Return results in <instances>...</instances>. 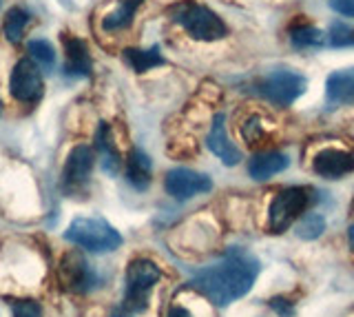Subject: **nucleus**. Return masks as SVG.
<instances>
[{
  "label": "nucleus",
  "mask_w": 354,
  "mask_h": 317,
  "mask_svg": "<svg viewBox=\"0 0 354 317\" xmlns=\"http://www.w3.org/2000/svg\"><path fill=\"white\" fill-rule=\"evenodd\" d=\"M31 20V14L27 12L25 7H11L9 12L5 14V36L11 40V42H20L22 40V34H25V29Z\"/></svg>",
  "instance_id": "412c9836"
},
{
  "label": "nucleus",
  "mask_w": 354,
  "mask_h": 317,
  "mask_svg": "<svg viewBox=\"0 0 354 317\" xmlns=\"http://www.w3.org/2000/svg\"><path fill=\"white\" fill-rule=\"evenodd\" d=\"M42 89H44V82H42V73L38 69V64L31 58L16 62V67L11 71V78H9V93L14 96L18 102L33 105L42 98Z\"/></svg>",
  "instance_id": "0eeeda50"
},
{
  "label": "nucleus",
  "mask_w": 354,
  "mask_h": 317,
  "mask_svg": "<svg viewBox=\"0 0 354 317\" xmlns=\"http://www.w3.org/2000/svg\"><path fill=\"white\" fill-rule=\"evenodd\" d=\"M261 271L259 260L241 248H232L217 264L195 273L191 287L215 306H228L248 295Z\"/></svg>",
  "instance_id": "f257e3e1"
},
{
  "label": "nucleus",
  "mask_w": 354,
  "mask_h": 317,
  "mask_svg": "<svg viewBox=\"0 0 354 317\" xmlns=\"http://www.w3.org/2000/svg\"><path fill=\"white\" fill-rule=\"evenodd\" d=\"M352 211H354V204H352Z\"/></svg>",
  "instance_id": "7c9ffc66"
},
{
  "label": "nucleus",
  "mask_w": 354,
  "mask_h": 317,
  "mask_svg": "<svg viewBox=\"0 0 354 317\" xmlns=\"http://www.w3.org/2000/svg\"><path fill=\"white\" fill-rule=\"evenodd\" d=\"M324 31L313 27V25H297L290 31V42L297 49H313V47H321L324 45Z\"/></svg>",
  "instance_id": "4be33fe9"
},
{
  "label": "nucleus",
  "mask_w": 354,
  "mask_h": 317,
  "mask_svg": "<svg viewBox=\"0 0 354 317\" xmlns=\"http://www.w3.org/2000/svg\"><path fill=\"white\" fill-rule=\"evenodd\" d=\"M66 242L80 246L91 253H109L122 246V235L104 217H75L64 231Z\"/></svg>",
  "instance_id": "f03ea898"
},
{
  "label": "nucleus",
  "mask_w": 354,
  "mask_h": 317,
  "mask_svg": "<svg viewBox=\"0 0 354 317\" xmlns=\"http://www.w3.org/2000/svg\"><path fill=\"white\" fill-rule=\"evenodd\" d=\"M164 189L166 193L171 195L173 200H191L199 193H208L213 189V180L204 173H197L193 169H184V167H177V169H171L166 173L164 178Z\"/></svg>",
  "instance_id": "6e6552de"
},
{
  "label": "nucleus",
  "mask_w": 354,
  "mask_h": 317,
  "mask_svg": "<svg viewBox=\"0 0 354 317\" xmlns=\"http://www.w3.org/2000/svg\"><path fill=\"white\" fill-rule=\"evenodd\" d=\"M91 169H93V149L86 145L73 147L69 158L64 162L62 187L66 191H77L82 184H86L88 176H91Z\"/></svg>",
  "instance_id": "1a4fd4ad"
},
{
  "label": "nucleus",
  "mask_w": 354,
  "mask_h": 317,
  "mask_svg": "<svg viewBox=\"0 0 354 317\" xmlns=\"http://www.w3.org/2000/svg\"><path fill=\"white\" fill-rule=\"evenodd\" d=\"M11 313H14V317H40L42 309L38 302L22 300V302H11Z\"/></svg>",
  "instance_id": "a878e982"
},
{
  "label": "nucleus",
  "mask_w": 354,
  "mask_h": 317,
  "mask_svg": "<svg viewBox=\"0 0 354 317\" xmlns=\"http://www.w3.org/2000/svg\"><path fill=\"white\" fill-rule=\"evenodd\" d=\"M290 160H288L286 153L281 151H266V153H257L250 162H248V176L252 180H270L277 173H281L288 169Z\"/></svg>",
  "instance_id": "2eb2a0df"
},
{
  "label": "nucleus",
  "mask_w": 354,
  "mask_h": 317,
  "mask_svg": "<svg viewBox=\"0 0 354 317\" xmlns=\"http://www.w3.org/2000/svg\"><path fill=\"white\" fill-rule=\"evenodd\" d=\"M348 242H350V248L354 253V224H350V228H348Z\"/></svg>",
  "instance_id": "c756f323"
},
{
  "label": "nucleus",
  "mask_w": 354,
  "mask_h": 317,
  "mask_svg": "<svg viewBox=\"0 0 354 317\" xmlns=\"http://www.w3.org/2000/svg\"><path fill=\"white\" fill-rule=\"evenodd\" d=\"M306 78L292 69H274L259 84V93L277 107H290L306 93Z\"/></svg>",
  "instance_id": "423d86ee"
},
{
  "label": "nucleus",
  "mask_w": 354,
  "mask_h": 317,
  "mask_svg": "<svg viewBox=\"0 0 354 317\" xmlns=\"http://www.w3.org/2000/svg\"><path fill=\"white\" fill-rule=\"evenodd\" d=\"M95 149L102 153V167L106 173H118L120 169V153L113 145V140H111V131H109V125H100L97 134H95Z\"/></svg>",
  "instance_id": "a211bd4d"
},
{
  "label": "nucleus",
  "mask_w": 354,
  "mask_h": 317,
  "mask_svg": "<svg viewBox=\"0 0 354 317\" xmlns=\"http://www.w3.org/2000/svg\"><path fill=\"white\" fill-rule=\"evenodd\" d=\"M62 45H64V56H66L64 73L69 75V78H88V75H91V56H88L84 40L75 36H64Z\"/></svg>",
  "instance_id": "4468645a"
},
{
  "label": "nucleus",
  "mask_w": 354,
  "mask_h": 317,
  "mask_svg": "<svg viewBox=\"0 0 354 317\" xmlns=\"http://www.w3.org/2000/svg\"><path fill=\"white\" fill-rule=\"evenodd\" d=\"M326 102H328V109L354 105V67L341 69V71H335L328 75Z\"/></svg>",
  "instance_id": "f8f14e48"
},
{
  "label": "nucleus",
  "mask_w": 354,
  "mask_h": 317,
  "mask_svg": "<svg viewBox=\"0 0 354 317\" xmlns=\"http://www.w3.org/2000/svg\"><path fill=\"white\" fill-rule=\"evenodd\" d=\"M27 51H29V58L38 64L40 71H53L55 69V49L49 40L44 38H36V40H29L27 42Z\"/></svg>",
  "instance_id": "aec40b11"
},
{
  "label": "nucleus",
  "mask_w": 354,
  "mask_h": 317,
  "mask_svg": "<svg viewBox=\"0 0 354 317\" xmlns=\"http://www.w3.org/2000/svg\"><path fill=\"white\" fill-rule=\"evenodd\" d=\"M206 145L208 149L215 153V156L224 162L226 167H235L239 165L241 160V153L239 149L232 145V140L228 138V131H226V116L224 114H217L213 125H210L208 131V138H206Z\"/></svg>",
  "instance_id": "9b49d317"
},
{
  "label": "nucleus",
  "mask_w": 354,
  "mask_h": 317,
  "mask_svg": "<svg viewBox=\"0 0 354 317\" xmlns=\"http://www.w3.org/2000/svg\"><path fill=\"white\" fill-rule=\"evenodd\" d=\"M169 14L175 23L195 40L213 42V40H221L228 34V27L224 25V20H221L213 9L191 3V0L173 5Z\"/></svg>",
  "instance_id": "7ed1b4c3"
},
{
  "label": "nucleus",
  "mask_w": 354,
  "mask_h": 317,
  "mask_svg": "<svg viewBox=\"0 0 354 317\" xmlns=\"http://www.w3.org/2000/svg\"><path fill=\"white\" fill-rule=\"evenodd\" d=\"M328 5L335 9L337 14L346 18H354V0H328Z\"/></svg>",
  "instance_id": "cd10ccee"
},
{
  "label": "nucleus",
  "mask_w": 354,
  "mask_h": 317,
  "mask_svg": "<svg viewBox=\"0 0 354 317\" xmlns=\"http://www.w3.org/2000/svg\"><path fill=\"white\" fill-rule=\"evenodd\" d=\"M124 62L136 73H144L153 67H162L164 58L160 53V47H151V49H127L124 51Z\"/></svg>",
  "instance_id": "f3484780"
},
{
  "label": "nucleus",
  "mask_w": 354,
  "mask_h": 317,
  "mask_svg": "<svg viewBox=\"0 0 354 317\" xmlns=\"http://www.w3.org/2000/svg\"><path fill=\"white\" fill-rule=\"evenodd\" d=\"M142 3L144 0H122L115 12H111L102 18V29L104 31H120V29L129 27Z\"/></svg>",
  "instance_id": "6ab92c4d"
},
{
  "label": "nucleus",
  "mask_w": 354,
  "mask_h": 317,
  "mask_svg": "<svg viewBox=\"0 0 354 317\" xmlns=\"http://www.w3.org/2000/svg\"><path fill=\"white\" fill-rule=\"evenodd\" d=\"M60 280L71 291H86L95 282V273L88 269L86 260L77 253L64 255L60 264Z\"/></svg>",
  "instance_id": "ddd939ff"
},
{
  "label": "nucleus",
  "mask_w": 354,
  "mask_h": 317,
  "mask_svg": "<svg viewBox=\"0 0 354 317\" xmlns=\"http://www.w3.org/2000/svg\"><path fill=\"white\" fill-rule=\"evenodd\" d=\"M241 134H243V138H246L248 145H261V142H266V138H268V134H266V129H263L261 120L257 116H252V118L246 120Z\"/></svg>",
  "instance_id": "393cba45"
},
{
  "label": "nucleus",
  "mask_w": 354,
  "mask_h": 317,
  "mask_svg": "<svg viewBox=\"0 0 354 317\" xmlns=\"http://www.w3.org/2000/svg\"><path fill=\"white\" fill-rule=\"evenodd\" d=\"M151 171H153V165H151L149 153H144L142 149H133L129 153V162H127V180L131 187L138 191L149 189Z\"/></svg>",
  "instance_id": "dca6fc26"
},
{
  "label": "nucleus",
  "mask_w": 354,
  "mask_h": 317,
  "mask_svg": "<svg viewBox=\"0 0 354 317\" xmlns=\"http://www.w3.org/2000/svg\"><path fill=\"white\" fill-rule=\"evenodd\" d=\"M313 169L326 180H341L354 171V156L343 149H324L315 156Z\"/></svg>",
  "instance_id": "9d476101"
},
{
  "label": "nucleus",
  "mask_w": 354,
  "mask_h": 317,
  "mask_svg": "<svg viewBox=\"0 0 354 317\" xmlns=\"http://www.w3.org/2000/svg\"><path fill=\"white\" fill-rule=\"evenodd\" d=\"M328 42L330 47H354V27L346 25V23H335L330 27L328 34Z\"/></svg>",
  "instance_id": "b1692460"
},
{
  "label": "nucleus",
  "mask_w": 354,
  "mask_h": 317,
  "mask_svg": "<svg viewBox=\"0 0 354 317\" xmlns=\"http://www.w3.org/2000/svg\"><path fill=\"white\" fill-rule=\"evenodd\" d=\"M315 202V189L310 187H286L272 198L268 209V231L283 233L288 231L297 217H301L310 204Z\"/></svg>",
  "instance_id": "20e7f679"
},
{
  "label": "nucleus",
  "mask_w": 354,
  "mask_h": 317,
  "mask_svg": "<svg viewBox=\"0 0 354 317\" xmlns=\"http://www.w3.org/2000/svg\"><path fill=\"white\" fill-rule=\"evenodd\" d=\"M169 317H193V313L184 309V306H173V309L169 311Z\"/></svg>",
  "instance_id": "c85d7f7f"
},
{
  "label": "nucleus",
  "mask_w": 354,
  "mask_h": 317,
  "mask_svg": "<svg viewBox=\"0 0 354 317\" xmlns=\"http://www.w3.org/2000/svg\"><path fill=\"white\" fill-rule=\"evenodd\" d=\"M162 271L155 262L147 257H136L127 269V295H124V309L129 313H140L147 309V300L155 284L160 282Z\"/></svg>",
  "instance_id": "39448f33"
},
{
  "label": "nucleus",
  "mask_w": 354,
  "mask_h": 317,
  "mask_svg": "<svg viewBox=\"0 0 354 317\" xmlns=\"http://www.w3.org/2000/svg\"><path fill=\"white\" fill-rule=\"evenodd\" d=\"M324 231H326V220L319 213H308L301 220V224L297 226V235L301 239H317Z\"/></svg>",
  "instance_id": "5701e85b"
},
{
  "label": "nucleus",
  "mask_w": 354,
  "mask_h": 317,
  "mask_svg": "<svg viewBox=\"0 0 354 317\" xmlns=\"http://www.w3.org/2000/svg\"><path fill=\"white\" fill-rule=\"evenodd\" d=\"M270 309L272 311H277L281 317H292V313H295V302L292 300H288V298H272L270 300Z\"/></svg>",
  "instance_id": "bb28decb"
}]
</instances>
